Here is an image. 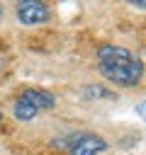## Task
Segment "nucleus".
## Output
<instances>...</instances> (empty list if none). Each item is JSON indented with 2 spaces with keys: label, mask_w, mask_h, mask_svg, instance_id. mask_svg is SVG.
<instances>
[{
  "label": "nucleus",
  "mask_w": 146,
  "mask_h": 155,
  "mask_svg": "<svg viewBox=\"0 0 146 155\" xmlns=\"http://www.w3.org/2000/svg\"><path fill=\"white\" fill-rule=\"evenodd\" d=\"M0 128H2V114H0Z\"/></svg>",
  "instance_id": "nucleus-11"
},
{
  "label": "nucleus",
  "mask_w": 146,
  "mask_h": 155,
  "mask_svg": "<svg viewBox=\"0 0 146 155\" xmlns=\"http://www.w3.org/2000/svg\"><path fill=\"white\" fill-rule=\"evenodd\" d=\"M19 97L27 99L39 114H41V111H49V109L56 107V97H54L49 90H41V87H27L24 92H19Z\"/></svg>",
  "instance_id": "nucleus-5"
},
{
  "label": "nucleus",
  "mask_w": 146,
  "mask_h": 155,
  "mask_svg": "<svg viewBox=\"0 0 146 155\" xmlns=\"http://www.w3.org/2000/svg\"><path fill=\"white\" fill-rule=\"evenodd\" d=\"M2 65H5V56L0 53V70H2Z\"/></svg>",
  "instance_id": "nucleus-9"
},
{
  "label": "nucleus",
  "mask_w": 146,
  "mask_h": 155,
  "mask_svg": "<svg viewBox=\"0 0 146 155\" xmlns=\"http://www.w3.org/2000/svg\"><path fill=\"white\" fill-rule=\"evenodd\" d=\"M61 145L68 148V155H102L109 148V143L102 136L88 133V131L66 136V140H61Z\"/></svg>",
  "instance_id": "nucleus-2"
},
{
  "label": "nucleus",
  "mask_w": 146,
  "mask_h": 155,
  "mask_svg": "<svg viewBox=\"0 0 146 155\" xmlns=\"http://www.w3.org/2000/svg\"><path fill=\"white\" fill-rule=\"evenodd\" d=\"M136 114H141V116L146 119V102H141V104H136Z\"/></svg>",
  "instance_id": "nucleus-7"
},
{
  "label": "nucleus",
  "mask_w": 146,
  "mask_h": 155,
  "mask_svg": "<svg viewBox=\"0 0 146 155\" xmlns=\"http://www.w3.org/2000/svg\"><path fill=\"white\" fill-rule=\"evenodd\" d=\"M97 70H100V75H102L107 82H112V85H117V87H134V85L141 82L146 65H144V61H141L139 56H134V58L127 61V63L109 65V68H97Z\"/></svg>",
  "instance_id": "nucleus-1"
},
{
  "label": "nucleus",
  "mask_w": 146,
  "mask_h": 155,
  "mask_svg": "<svg viewBox=\"0 0 146 155\" xmlns=\"http://www.w3.org/2000/svg\"><path fill=\"white\" fill-rule=\"evenodd\" d=\"M15 17L24 27H36L51 19V7L39 0H22L15 5Z\"/></svg>",
  "instance_id": "nucleus-3"
},
{
  "label": "nucleus",
  "mask_w": 146,
  "mask_h": 155,
  "mask_svg": "<svg viewBox=\"0 0 146 155\" xmlns=\"http://www.w3.org/2000/svg\"><path fill=\"white\" fill-rule=\"evenodd\" d=\"M83 97L85 99H114V92L107 90L105 85H85L83 87Z\"/></svg>",
  "instance_id": "nucleus-6"
},
{
  "label": "nucleus",
  "mask_w": 146,
  "mask_h": 155,
  "mask_svg": "<svg viewBox=\"0 0 146 155\" xmlns=\"http://www.w3.org/2000/svg\"><path fill=\"white\" fill-rule=\"evenodd\" d=\"M131 58H134V53H131L127 46H117V44H102V46L95 51L97 68L119 65V63H127V61H131Z\"/></svg>",
  "instance_id": "nucleus-4"
},
{
  "label": "nucleus",
  "mask_w": 146,
  "mask_h": 155,
  "mask_svg": "<svg viewBox=\"0 0 146 155\" xmlns=\"http://www.w3.org/2000/svg\"><path fill=\"white\" fill-rule=\"evenodd\" d=\"M134 7H146V0H129Z\"/></svg>",
  "instance_id": "nucleus-8"
},
{
  "label": "nucleus",
  "mask_w": 146,
  "mask_h": 155,
  "mask_svg": "<svg viewBox=\"0 0 146 155\" xmlns=\"http://www.w3.org/2000/svg\"><path fill=\"white\" fill-rule=\"evenodd\" d=\"M0 22H2V5H0Z\"/></svg>",
  "instance_id": "nucleus-10"
}]
</instances>
